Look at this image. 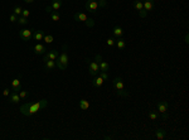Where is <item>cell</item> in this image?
<instances>
[{"label": "cell", "mask_w": 189, "mask_h": 140, "mask_svg": "<svg viewBox=\"0 0 189 140\" xmlns=\"http://www.w3.org/2000/svg\"><path fill=\"white\" fill-rule=\"evenodd\" d=\"M116 48L118 49V51H124L125 49V47H126V42H125V39H124L122 37L121 38H117L116 39Z\"/></svg>", "instance_id": "cell-16"}, {"label": "cell", "mask_w": 189, "mask_h": 140, "mask_svg": "<svg viewBox=\"0 0 189 140\" xmlns=\"http://www.w3.org/2000/svg\"><path fill=\"white\" fill-rule=\"evenodd\" d=\"M9 19H10V22H12V23H17V20H18V15H15L14 13H12V14H10V17H9Z\"/></svg>", "instance_id": "cell-32"}, {"label": "cell", "mask_w": 189, "mask_h": 140, "mask_svg": "<svg viewBox=\"0 0 189 140\" xmlns=\"http://www.w3.org/2000/svg\"><path fill=\"white\" fill-rule=\"evenodd\" d=\"M78 106H79V109H81V110H84V111H86V110H88V109H89V102L87 101V100L82 98L81 101L78 102Z\"/></svg>", "instance_id": "cell-23"}, {"label": "cell", "mask_w": 189, "mask_h": 140, "mask_svg": "<svg viewBox=\"0 0 189 140\" xmlns=\"http://www.w3.org/2000/svg\"><path fill=\"white\" fill-rule=\"evenodd\" d=\"M98 7H101V8H105L106 5H107V1L106 0H98Z\"/></svg>", "instance_id": "cell-33"}, {"label": "cell", "mask_w": 189, "mask_h": 140, "mask_svg": "<svg viewBox=\"0 0 189 140\" xmlns=\"http://www.w3.org/2000/svg\"><path fill=\"white\" fill-rule=\"evenodd\" d=\"M68 63H69V58H68V53H67V44H64L61 54H59L58 58L56 59V64L61 71H64V69H67Z\"/></svg>", "instance_id": "cell-2"}, {"label": "cell", "mask_w": 189, "mask_h": 140, "mask_svg": "<svg viewBox=\"0 0 189 140\" xmlns=\"http://www.w3.org/2000/svg\"><path fill=\"white\" fill-rule=\"evenodd\" d=\"M115 44H116V39H113V38L107 39V46L108 47H115Z\"/></svg>", "instance_id": "cell-29"}, {"label": "cell", "mask_w": 189, "mask_h": 140, "mask_svg": "<svg viewBox=\"0 0 189 140\" xmlns=\"http://www.w3.org/2000/svg\"><path fill=\"white\" fill-rule=\"evenodd\" d=\"M28 18H24V17H18V20H17V23L19 24V26H27L28 24Z\"/></svg>", "instance_id": "cell-25"}, {"label": "cell", "mask_w": 189, "mask_h": 140, "mask_svg": "<svg viewBox=\"0 0 189 140\" xmlns=\"http://www.w3.org/2000/svg\"><path fill=\"white\" fill-rule=\"evenodd\" d=\"M58 56H59V52L57 51V49H48V51L46 52V54H44V58L56 61V59L58 58Z\"/></svg>", "instance_id": "cell-11"}, {"label": "cell", "mask_w": 189, "mask_h": 140, "mask_svg": "<svg viewBox=\"0 0 189 140\" xmlns=\"http://www.w3.org/2000/svg\"><path fill=\"white\" fill-rule=\"evenodd\" d=\"M49 14H51V19L53 22H59V20H61V14H59L58 12H52Z\"/></svg>", "instance_id": "cell-24"}, {"label": "cell", "mask_w": 189, "mask_h": 140, "mask_svg": "<svg viewBox=\"0 0 189 140\" xmlns=\"http://www.w3.org/2000/svg\"><path fill=\"white\" fill-rule=\"evenodd\" d=\"M20 96H19V93L15 92V91H13L10 95H9V101H10L12 104H18L19 101H20Z\"/></svg>", "instance_id": "cell-15"}, {"label": "cell", "mask_w": 189, "mask_h": 140, "mask_svg": "<svg viewBox=\"0 0 189 140\" xmlns=\"http://www.w3.org/2000/svg\"><path fill=\"white\" fill-rule=\"evenodd\" d=\"M33 49H34V53L38 54V56H41V54H46V52L48 51V48L42 43H37Z\"/></svg>", "instance_id": "cell-12"}, {"label": "cell", "mask_w": 189, "mask_h": 140, "mask_svg": "<svg viewBox=\"0 0 189 140\" xmlns=\"http://www.w3.org/2000/svg\"><path fill=\"white\" fill-rule=\"evenodd\" d=\"M22 17H24V18H29V17H31V10H28V9H23Z\"/></svg>", "instance_id": "cell-30"}, {"label": "cell", "mask_w": 189, "mask_h": 140, "mask_svg": "<svg viewBox=\"0 0 189 140\" xmlns=\"http://www.w3.org/2000/svg\"><path fill=\"white\" fill-rule=\"evenodd\" d=\"M20 98H27L28 97V91H24V90H20V92H18Z\"/></svg>", "instance_id": "cell-31"}, {"label": "cell", "mask_w": 189, "mask_h": 140, "mask_svg": "<svg viewBox=\"0 0 189 140\" xmlns=\"http://www.w3.org/2000/svg\"><path fill=\"white\" fill-rule=\"evenodd\" d=\"M12 88H13V91H15V92H18V91H20V90H22L20 76H19L18 78H15V79H13V81H12Z\"/></svg>", "instance_id": "cell-14"}, {"label": "cell", "mask_w": 189, "mask_h": 140, "mask_svg": "<svg viewBox=\"0 0 189 140\" xmlns=\"http://www.w3.org/2000/svg\"><path fill=\"white\" fill-rule=\"evenodd\" d=\"M84 8L86 10L92 13V14H96L97 13V9H98V3L96 0H87L86 4H84Z\"/></svg>", "instance_id": "cell-9"}, {"label": "cell", "mask_w": 189, "mask_h": 140, "mask_svg": "<svg viewBox=\"0 0 189 140\" xmlns=\"http://www.w3.org/2000/svg\"><path fill=\"white\" fill-rule=\"evenodd\" d=\"M134 8L136 9L139 12V17L140 18H146V12L144 10V5H142V1L141 0H136V1H134Z\"/></svg>", "instance_id": "cell-10"}, {"label": "cell", "mask_w": 189, "mask_h": 140, "mask_svg": "<svg viewBox=\"0 0 189 140\" xmlns=\"http://www.w3.org/2000/svg\"><path fill=\"white\" fill-rule=\"evenodd\" d=\"M86 62L88 63V73L91 77H94L100 73V67H98V63L96 61H92L89 58H86Z\"/></svg>", "instance_id": "cell-5"}, {"label": "cell", "mask_w": 189, "mask_h": 140, "mask_svg": "<svg viewBox=\"0 0 189 140\" xmlns=\"http://www.w3.org/2000/svg\"><path fill=\"white\" fill-rule=\"evenodd\" d=\"M33 32H34L33 28L22 29V31H19V37H20V39H23L24 42H28V41H31V39H33Z\"/></svg>", "instance_id": "cell-6"}, {"label": "cell", "mask_w": 189, "mask_h": 140, "mask_svg": "<svg viewBox=\"0 0 189 140\" xmlns=\"http://www.w3.org/2000/svg\"><path fill=\"white\" fill-rule=\"evenodd\" d=\"M62 4H63L62 0H53L52 4H51V8L53 9V12H58L59 9H61Z\"/></svg>", "instance_id": "cell-21"}, {"label": "cell", "mask_w": 189, "mask_h": 140, "mask_svg": "<svg viewBox=\"0 0 189 140\" xmlns=\"http://www.w3.org/2000/svg\"><path fill=\"white\" fill-rule=\"evenodd\" d=\"M94 59H96V62L98 63L100 71H102V72H108V71H110V64H108V62L103 61L101 54H96V57H94Z\"/></svg>", "instance_id": "cell-8"}, {"label": "cell", "mask_w": 189, "mask_h": 140, "mask_svg": "<svg viewBox=\"0 0 189 140\" xmlns=\"http://www.w3.org/2000/svg\"><path fill=\"white\" fill-rule=\"evenodd\" d=\"M43 41L46 42L47 44H51V43H53L54 38H53V36H51V34H44V38H43Z\"/></svg>", "instance_id": "cell-26"}, {"label": "cell", "mask_w": 189, "mask_h": 140, "mask_svg": "<svg viewBox=\"0 0 189 140\" xmlns=\"http://www.w3.org/2000/svg\"><path fill=\"white\" fill-rule=\"evenodd\" d=\"M113 85V88L116 90V93L118 96H122V97H127L129 93L125 91V85H124V79L121 77H115L112 81Z\"/></svg>", "instance_id": "cell-3"}, {"label": "cell", "mask_w": 189, "mask_h": 140, "mask_svg": "<svg viewBox=\"0 0 189 140\" xmlns=\"http://www.w3.org/2000/svg\"><path fill=\"white\" fill-rule=\"evenodd\" d=\"M142 5H144V10L146 13L150 12L154 9V0H145V1L142 3Z\"/></svg>", "instance_id": "cell-19"}, {"label": "cell", "mask_w": 189, "mask_h": 140, "mask_svg": "<svg viewBox=\"0 0 189 140\" xmlns=\"http://www.w3.org/2000/svg\"><path fill=\"white\" fill-rule=\"evenodd\" d=\"M43 38H44V32L43 31H36V29H34V32H33V39L34 41L41 42V41H43Z\"/></svg>", "instance_id": "cell-18"}, {"label": "cell", "mask_w": 189, "mask_h": 140, "mask_svg": "<svg viewBox=\"0 0 189 140\" xmlns=\"http://www.w3.org/2000/svg\"><path fill=\"white\" fill-rule=\"evenodd\" d=\"M22 12H23V8L22 7H14V9H13V13L15 14V15H18V17H20L22 15Z\"/></svg>", "instance_id": "cell-27"}, {"label": "cell", "mask_w": 189, "mask_h": 140, "mask_svg": "<svg viewBox=\"0 0 189 140\" xmlns=\"http://www.w3.org/2000/svg\"><path fill=\"white\" fill-rule=\"evenodd\" d=\"M158 111L163 114V120H166L168 119V110H169V102L168 101H159L158 102Z\"/></svg>", "instance_id": "cell-7"}, {"label": "cell", "mask_w": 189, "mask_h": 140, "mask_svg": "<svg viewBox=\"0 0 189 140\" xmlns=\"http://www.w3.org/2000/svg\"><path fill=\"white\" fill-rule=\"evenodd\" d=\"M73 18H74V20H76V22H82V23H86V26H87L88 28H92V27L94 26V20H93L92 18L87 17L84 13H81V12L74 13Z\"/></svg>", "instance_id": "cell-4"}, {"label": "cell", "mask_w": 189, "mask_h": 140, "mask_svg": "<svg viewBox=\"0 0 189 140\" xmlns=\"http://www.w3.org/2000/svg\"><path fill=\"white\" fill-rule=\"evenodd\" d=\"M149 117H150L153 121H155V120L159 119V115H158L156 111H150V112H149Z\"/></svg>", "instance_id": "cell-28"}, {"label": "cell", "mask_w": 189, "mask_h": 140, "mask_svg": "<svg viewBox=\"0 0 189 140\" xmlns=\"http://www.w3.org/2000/svg\"><path fill=\"white\" fill-rule=\"evenodd\" d=\"M154 133H155V138L158 140H163V139H165V136H166V131H165V130H163V129H156Z\"/></svg>", "instance_id": "cell-20"}, {"label": "cell", "mask_w": 189, "mask_h": 140, "mask_svg": "<svg viewBox=\"0 0 189 140\" xmlns=\"http://www.w3.org/2000/svg\"><path fill=\"white\" fill-rule=\"evenodd\" d=\"M47 106H48V101L46 98H43L41 101H37V102H27V104L22 105L20 112L23 115H25V116H31V115L37 114L39 110L46 109Z\"/></svg>", "instance_id": "cell-1"}, {"label": "cell", "mask_w": 189, "mask_h": 140, "mask_svg": "<svg viewBox=\"0 0 189 140\" xmlns=\"http://www.w3.org/2000/svg\"><path fill=\"white\" fill-rule=\"evenodd\" d=\"M113 136H105V138H103V139H105V140H107V139H112Z\"/></svg>", "instance_id": "cell-38"}, {"label": "cell", "mask_w": 189, "mask_h": 140, "mask_svg": "<svg viewBox=\"0 0 189 140\" xmlns=\"http://www.w3.org/2000/svg\"><path fill=\"white\" fill-rule=\"evenodd\" d=\"M103 82H105V79H103L101 76H98V77H96V76H94L93 81H92V85H93V87L100 88V87L102 86V85H103Z\"/></svg>", "instance_id": "cell-17"}, {"label": "cell", "mask_w": 189, "mask_h": 140, "mask_svg": "<svg viewBox=\"0 0 189 140\" xmlns=\"http://www.w3.org/2000/svg\"><path fill=\"white\" fill-rule=\"evenodd\" d=\"M101 73H100V76L103 78V79H108V74H107V72H102V71H100Z\"/></svg>", "instance_id": "cell-34"}, {"label": "cell", "mask_w": 189, "mask_h": 140, "mask_svg": "<svg viewBox=\"0 0 189 140\" xmlns=\"http://www.w3.org/2000/svg\"><path fill=\"white\" fill-rule=\"evenodd\" d=\"M112 33H113V36H115L116 38H121V37L124 36V29H122L121 27L116 26L115 28L112 29Z\"/></svg>", "instance_id": "cell-22"}, {"label": "cell", "mask_w": 189, "mask_h": 140, "mask_svg": "<svg viewBox=\"0 0 189 140\" xmlns=\"http://www.w3.org/2000/svg\"><path fill=\"white\" fill-rule=\"evenodd\" d=\"M43 63H44V67H46V69H47V71H53V69L57 67L56 61H52V59L43 58Z\"/></svg>", "instance_id": "cell-13"}, {"label": "cell", "mask_w": 189, "mask_h": 140, "mask_svg": "<svg viewBox=\"0 0 189 140\" xmlns=\"http://www.w3.org/2000/svg\"><path fill=\"white\" fill-rule=\"evenodd\" d=\"M24 1H25V3H34V1H36V0H24Z\"/></svg>", "instance_id": "cell-37"}, {"label": "cell", "mask_w": 189, "mask_h": 140, "mask_svg": "<svg viewBox=\"0 0 189 140\" xmlns=\"http://www.w3.org/2000/svg\"><path fill=\"white\" fill-rule=\"evenodd\" d=\"M3 95H4V96H9V95H10V90H9V88H4L3 90Z\"/></svg>", "instance_id": "cell-35"}, {"label": "cell", "mask_w": 189, "mask_h": 140, "mask_svg": "<svg viewBox=\"0 0 189 140\" xmlns=\"http://www.w3.org/2000/svg\"><path fill=\"white\" fill-rule=\"evenodd\" d=\"M46 12H47L48 14H49V13H52V12H53V9L51 8V5H48V7H46Z\"/></svg>", "instance_id": "cell-36"}]
</instances>
